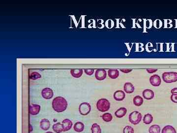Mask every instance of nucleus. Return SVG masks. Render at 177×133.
<instances>
[{"mask_svg": "<svg viewBox=\"0 0 177 133\" xmlns=\"http://www.w3.org/2000/svg\"><path fill=\"white\" fill-rule=\"evenodd\" d=\"M68 105L67 101L63 97H57L52 101L53 109L55 112L59 113L66 110Z\"/></svg>", "mask_w": 177, "mask_h": 133, "instance_id": "obj_1", "label": "nucleus"}, {"mask_svg": "<svg viewBox=\"0 0 177 133\" xmlns=\"http://www.w3.org/2000/svg\"><path fill=\"white\" fill-rule=\"evenodd\" d=\"M97 107L101 112H106L110 107V103L106 99H101L97 102Z\"/></svg>", "mask_w": 177, "mask_h": 133, "instance_id": "obj_2", "label": "nucleus"}, {"mask_svg": "<svg viewBox=\"0 0 177 133\" xmlns=\"http://www.w3.org/2000/svg\"><path fill=\"white\" fill-rule=\"evenodd\" d=\"M163 81L167 83H171L177 81V72H165L162 74Z\"/></svg>", "mask_w": 177, "mask_h": 133, "instance_id": "obj_3", "label": "nucleus"}, {"mask_svg": "<svg viewBox=\"0 0 177 133\" xmlns=\"http://www.w3.org/2000/svg\"><path fill=\"white\" fill-rule=\"evenodd\" d=\"M142 116L138 111H134L129 115V121L134 125L138 124L142 120Z\"/></svg>", "mask_w": 177, "mask_h": 133, "instance_id": "obj_4", "label": "nucleus"}, {"mask_svg": "<svg viewBox=\"0 0 177 133\" xmlns=\"http://www.w3.org/2000/svg\"><path fill=\"white\" fill-rule=\"evenodd\" d=\"M91 106L88 103H81L79 107V111L82 116H86L90 112Z\"/></svg>", "mask_w": 177, "mask_h": 133, "instance_id": "obj_5", "label": "nucleus"}, {"mask_svg": "<svg viewBox=\"0 0 177 133\" xmlns=\"http://www.w3.org/2000/svg\"><path fill=\"white\" fill-rule=\"evenodd\" d=\"M150 82L152 85L155 87L160 86L162 83L161 78L158 75H152L150 78Z\"/></svg>", "mask_w": 177, "mask_h": 133, "instance_id": "obj_6", "label": "nucleus"}, {"mask_svg": "<svg viewBox=\"0 0 177 133\" xmlns=\"http://www.w3.org/2000/svg\"><path fill=\"white\" fill-rule=\"evenodd\" d=\"M42 97L46 99L49 100L53 97L54 95L53 91L50 88H45L42 91Z\"/></svg>", "mask_w": 177, "mask_h": 133, "instance_id": "obj_7", "label": "nucleus"}, {"mask_svg": "<svg viewBox=\"0 0 177 133\" xmlns=\"http://www.w3.org/2000/svg\"><path fill=\"white\" fill-rule=\"evenodd\" d=\"M107 73L104 69H98L96 71L95 77L98 81H103L106 79Z\"/></svg>", "mask_w": 177, "mask_h": 133, "instance_id": "obj_8", "label": "nucleus"}, {"mask_svg": "<svg viewBox=\"0 0 177 133\" xmlns=\"http://www.w3.org/2000/svg\"><path fill=\"white\" fill-rule=\"evenodd\" d=\"M62 125L64 132H66L71 129L73 124H72V121L70 119H65L62 121Z\"/></svg>", "mask_w": 177, "mask_h": 133, "instance_id": "obj_9", "label": "nucleus"}, {"mask_svg": "<svg viewBox=\"0 0 177 133\" xmlns=\"http://www.w3.org/2000/svg\"><path fill=\"white\" fill-rule=\"evenodd\" d=\"M142 94L143 98L147 100L153 99L155 96V93L154 92V91L149 89L144 90V91H143Z\"/></svg>", "mask_w": 177, "mask_h": 133, "instance_id": "obj_10", "label": "nucleus"}, {"mask_svg": "<svg viewBox=\"0 0 177 133\" xmlns=\"http://www.w3.org/2000/svg\"><path fill=\"white\" fill-rule=\"evenodd\" d=\"M40 111V106L37 104H32L30 107V112L31 115L36 116L38 114Z\"/></svg>", "mask_w": 177, "mask_h": 133, "instance_id": "obj_11", "label": "nucleus"}, {"mask_svg": "<svg viewBox=\"0 0 177 133\" xmlns=\"http://www.w3.org/2000/svg\"><path fill=\"white\" fill-rule=\"evenodd\" d=\"M125 93L122 90L116 91L114 94V98L117 101H122L125 99Z\"/></svg>", "mask_w": 177, "mask_h": 133, "instance_id": "obj_12", "label": "nucleus"}, {"mask_svg": "<svg viewBox=\"0 0 177 133\" xmlns=\"http://www.w3.org/2000/svg\"><path fill=\"white\" fill-rule=\"evenodd\" d=\"M124 91L127 94H131L135 90V88L133 85L130 82H126L123 87Z\"/></svg>", "mask_w": 177, "mask_h": 133, "instance_id": "obj_13", "label": "nucleus"}, {"mask_svg": "<svg viewBox=\"0 0 177 133\" xmlns=\"http://www.w3.org/2000/svg\"><path fill=\"white\" fill-rule=\"evenodd\" d=\"M40 127L44 131H47L50 127V122L47 119H42L40 122Z\"/></svg>", "mask_w": 177, "mask_h": 133, "instance_id": "obj_14", "label": "nucleus"}, {"mask_svg": "<svg viewBox=\"0 0 177 133\" xmlns=\"http://www.w3.org/2000/svg\"><path fill=\"white\" fill-rule=\"evenodd\" d=\"M127 109L125 107H121L120 109H118V110H116V112H115V114L118 118H123L124 116H125L127 114Z\"/></svg>", "mask_w": 177, "mask_h": 133, "instance_id": "obj_15", "label": "nucleus"}, {"mask_svg": "<svg viewBox=\"0 0 177 133\" xmlns=\"http://www.w3.org/2000/svg\"><path fill=\"white\" fill-rule=\"evenodd\" d=\"M85 128V126L83 123L81 122H77L75 124L73 127V129L75 131L80 133L83 131Z\"/></svg>", "mask_w": 177, "mask_h": 133, "instance_id": "obj_16", "label": "nucleus"}, {"mask_svg": "<svg viewBox=\"0 0 177 133\" xmlns=\"http://www.w3.org/2000/svg\"><path fill=\"white\" fill-rule=\"evenodd\" d=\"M70 73L73 77L75 78H79L83 74L82 69H72L70 71Z\"/></svg>", "mask_w": 177, "mask_h": 133, "instance_id": "obj_17", "label": "nucleus"}, {"mask_svg": "<svg viewBox=\"0 0 177 133\" xmlns=\"http://www.w3.org/2000/svg\"><path fill=\"white\" fill-rule=\"evenodd\" d=\"M162 133H177V132L173 126L166 125L162 130Z\"/></svg>", "mask_w": 177, "mask_h": 133, "instance_id": "obj_18", "label": "nucleus"}, {"mask_svg": "<svg viewBox=\"0 0 177 133\" xmlns=\"http://www.w3.org/2000/svg\"><path fill=\"white\" fill-rule=\"evenodd\" d=\"M52 129L56 133H61L64 131L62 125L60 122L54 124L52 126Z\"/></svg>", "mask_w": 177, "mask_h": 133, "instance_id": "obj_19", "label": "nucleus"}, {"mask_svg": "<svg viewBox=\"0 0 177 133\" xmlns=\"http://www.w3.org/2000/svg\"><path fill=\"white\" fill-rule=\"evenodd\" d=\"M108 75L111 79H116L119 76V72L118 70L111 69L108 71Z\"/></svg>", "mask_w": 177, "mask_h": 133, "instance_id": "obj_20", "label": "nucleus"}, {"mask_svg": "<svg viewBox=\"0 0 177 133\" xmlns=\"http://www.w3.org/2000/svg\"><path fill=\"white\" fill-rule=\"evenodd\" d=\"M133 102L134 105L137 107H140L142 105L144 100L143 98H142V97L140 96H136L133 98Z\"/></svg>", "mask_w": 177, "mask_h": 133, "instance_id": "obj_21", "label": "nucleus"}, {"mask_svg": "<svg viewBox=\"0 0 177 133\" xmlns=\"http://www.w3.org/2000/svg\"><path fill=\"white\" fill-rule=\"evenodd\" d=\"M153 121V117L152 114H146L143 118V122L146 125L150 124Z\"/></svg>", "mask_w": 177, "mask_h": 133, "instance_id": "obj_22", "label": "nucleus"}, {"mask_svg": "<svg viewBox=\"0 0 177 133\" xmlns=\"http://www.w3.org/2000/svg\"><path fill=\"white\" fill-rule=\"evenodd\" d=\"M161 128L158 125H153L150 127L149 129V133H160Z\"/></svg>", "mask_w": 177, "mask_h": 133, "instance_id": "obj_23", "label": "nucleus"}, {"mask_svg": "<svg viewBox=\"0 0 177 133\" xmlns=\"http://www.w3.org/2000/svg\"><path fill=\"white\" fill-rule=\"evenodd\" d=\"M92 133H101V129L99 125L94 123L91 127Z\"/></svg>", "mask_w": 177, "mask_h": 133, "instance_id": "obj_24", "label": "nucleus"}, {"mask_svg": "<svg viewBox=\"0 0 177 133\" xmlns=\"http://www.w3.org/2000/svg\"><path fill=\"white\" fill-rule=\"evenodd\" d=\"M103 119L105 122H109L110 121H112V120L113 119V116H112V114L110 113H105L103 114L102 116Z\"/></svg>", "mask_w": 177, "mask_h": 133, "instance_id": "obj_25", "label": "nucleus"}, {"mask_svg": "<svg viewBox=\"0 0 177 133\" xmlns=\"http://www.w3.org/2000/svg\"><path fill=\"white\" fill-rule=\"evenodd\" d=\"M42 75L37 72H33L30 75V78L32 80H36L38 79H40Z\"/></svg>", "mask_w": 177, "mask_h": 133, "instance_id": "obj_26", "label": "nucleus"}, {"mask_svg": "<svg viewBox=\"0 0 177 133\" xmlns=\"http://www.w3.org/2000/svg\"><path fill=\"white\" fill-rule=\"evenodd\" d=\"M134 130L131 126H127L123 128V133H134Z\"/></svg>", "mask_w": 177, "mask_h": 133, "instance_id": "obj_27", "label": "nucleus"}, {"mask_svg": "<svg viewBox=\"0 0 177 133\" xmlns=\"http://www.w3.org/2000/svg\"><path fill=\"white\" fill-rule=\"evenodd\" d=\"M84 70H85V73L87 74V75H92L93 74H94V69H85Z\"/></svg>", "mask_w": 177, "mask_h": 133, "instance_id": "obj_28", "label": "nucleus"}, {"mask_svg": "<svg viewBox=\"0 0 177 133\" xmlns=\"http://www.w3.org/2000/svg\"><path fill=\"white\" fill-rule=\"evenodd\" d=\"M170 99L172 102L175 103H177V94H172V95L171 96Z\"/></svg>", "mask_w": 177, "mask_h": 133, "instance_id": "obj_29", "label": "nucleus"}, {"mask_svg": "<svg viewBox=\"0 0 177 133\" xmlns=\"http://www.w3.org/2000/svg\"><path fill=\"white\" fill-rule=\"evenodd\" d=\"M158 71L157 69H147V71L148 73H149L150 74H153L155 72H156Z\"/></svg>", "mask_w": 177, "mask_h": 133, "instance_id": "obj_30", "label": "nucleus"}, {"mask_svg": "<svg viewBox=\"0 0 177 133\" xmlns=\"http://www.w3.org/2000/svg\"><path fill=\"white\" fill-rule=\"evenodd\" d=\"M121 72H123V73H129V72H131L132 71V70H121Z\"/></svg>", "mask_w": 177, "mask_h": 133, "instance_id": "obj_31", "label": "nucleus"}, {"mask_svg": "<svg viewBox=\"0 0 177 133\" xmlns=\"http://www.w3.org/2000/svg\"><path fill=\"white\" fill-rule=\"evenodd\" d=\"M171 92L172 94H177V87L174 88L173 89H172L171 91Z\"/></svg>", "mask_w": 177, "mask_h": 133, "instance_id": "obj_32", "label": "nucleus"}, {"mask_svg": "<svg viewBox=\"0 0 177 133\" xmlns=\"http://www.w3.org/2000/svg\"><path fill=\"white\" fill-rule=\"evenodd\" d=\"M30 127H32V129H31V130H30V132H32L33 131V127H32V125H30Z\"/></svg>", "mask_w": 177, "mask_h": 133, "instance_id": "obj_33", "label": "nucleus"}, {"mask_svg": "<svg viewBox=\"0 0 177 133\" xmlns=\"http://www.w3.org/2000/svg\"><path fill=\"white\" fill-rule=\"evenodd\" d=\"M53 133V132H46V133Z\"/></svg>", "mask_w": 177, "mask_h": 133, "instance_id": "obj_34", "label": "nucleus"}]
</instances>
